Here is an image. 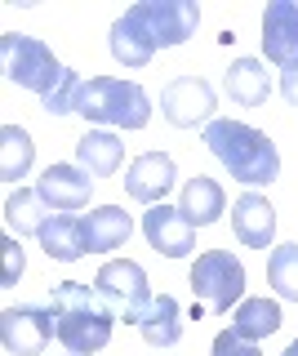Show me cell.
<instances>
[{
	"instance_id": "cell-1",
	"label": "cell",
	"mask_w": 298,
	"mask_h": 356,
	"mask_svg": "<svg viewBox=\"0 0 298 356\" xmlns=\"http://www.w3.org/2000/svg\"><path fill=\"white\" fill-rule=\"evenodd\" d=\"M201 9L192 0H142L112 22V54L125 67H147L156 49H174L196 31Z\"/></svg>"
},
{
	"instance_id": "cell-2",
	"label": "cell",
	"mask_w": 298,
	"mask_h": 356,
	"mask_svg": "<svg viewBox=\"0 0 298 356\" xmlns=\"http://www.w3.org/2000/svg\"><path fill=\"white\" fill-rule=\"evenodd\" d=\"M49 307H53V334L72 356H94L112 343V307L98 298V289L81 281H58L49 285Z\"/></svg>"
},
{
	"instance_id": "cell-3",
	"label": "cell",
	"mask_w": 298,
	"mask_h": 356,
	"mask_svg": "<svg viewBox=\"0 0 298 356\" xmlns=\"http://www.w3.org/2000/svg\"><path fill=\"white\" fill-rule=\"evenodd\" d=\"M205 143H209V152L227 165V174L240 178V183H249V187L272 183V178L281 174V152H276V143L263 129L245 125V120H209Z\"/></svg>"
},
{
	"instance_id": "cell-4",
	"label": "cell",
	"mask_w": 298,
	"mask_h": 356,
	"mask_svg": "<svg viewBox=\"0 0 298 356\" xmlns=\"http://www.w3.org/2000/svg\"><path fill=\"white\" fill-rule=\"evenodd\" d=\"M76 111H81L90 125H116V129H142L151 120V98L138 81H116V76H94V81L81 85V98H76Z\"/></svg>"
},
{
	"instance_id": "cell-5",
	"label": "cell",
	"mask_w": 298,
	"mask_h": 356,
	"mask_svg": "<svg viewBox=\"0 0 298 356\" xmlns=\"http://www.w3.org/2000/svg\"><path fill=\"white\" fill-rule=\"evenodd\" d=\"M0 63H5V81L18 89H31V94L49 98L53 89L63 85L67 67L53 58V49L36 36H18V31H5L0 36Z\"/></svg>"
},
{
	"instance_id": "cell-6",
	"label": "cell",
	"mask_w": 298,
	"mask_h": 356,
	"mask_svg": "<svg viewBox=\"0 0 298 356\" xmlns=\"http://www.w3.org/2000/svg\"><path fill=\"white\" fill-rule=\"evenodd\" d=\"M94 289H98V298L112 307V316L129 321V325H138V321L147 316L151 298H156L147 289V272H142L138 263H129V259H112V263L98 267Z\"/></svg>"
},
{
	"instance_id": "cell-7",
	"label": "cell",
	"mask_w": 298,
	"mask_h": 356,
	"mask_svg": "<svg viewBox=\"0 0 298 356\" xmlns=\"http://www.w3.org/2000/svg\"><path fill=\"white\" fill-rule=\"evenodd\" d=\"M192 294L209 312H227L231 303H240L245 298V267H240V259H231L227 250H205L192 263Z\"/></svg>"
},
{
	"instance_id": "cell-8",
	"label": "cell",
	"mask_w": 298,
	"mask_h": 356,
	"mask_svg": "<svg viewBox=\"0 0 298 356\" xmlns=\"http://www.w3.org/2000/svg\"><path fill=\"white\" fill-rule=\"evenodd\" d=\"M49 334H53V307L23 303V307L0 312V339H5L9 356H40Z\"/></svg>"
},
{
	"instance_id": "cell-9",
	"label": "cell",
	"mask_w": 298,
	"mask_h": 356,
	"mask_svg": "<svg viewBox=\"0 0 298 356\" xmlns=\"http://www.w3.org/2000/svg\"><path fill=\"white\" fill-rule=\"evenodd\" d=\"M160 111L169 125L179 129H192V125H205L214 116V89L201 76H179L160 89Z\"/></svg>"
},
{
	"instance_id": "cell-10",
	"label": "cell",
	"mask_w": 298,
	"mask_h": 356,
	"mask_svg": "<svg viewBox=\"0 0 298 356\" xmlns=\"http://www.w3.org/2000/svg\"><path fill=\"white\" fill-rule=\"evenodd\" d=\"M142 236L151 241V250H160L165 259H183L196 250V227L179 214V205H151L142 214Z\"/></svg>"
},
{
	"instance_id": "cell-11",
	"label": "cell",
	"mask_w": 298,
	"mask_h": 356,
	"mask_svg": "<svg viewBox=\"0 0 298 356\" xmlns=\"http://www.w3.org/2000/svg\"><path fill=\"white\" fill-rule=\"evenodd\" d=\"M263 54L276 67H290L298 63V5L294 0H272L267 14H263Z\"/></svg>"
},
{
	"instance_id": "cell-12",
	"label": "cell",
	"mask_w": 298,
	"mask_h": 356,
	"mask_svg": "<svg viewBox=\"0 0 298 356\" xmlns=\"http://www.w3.org/2000/svg\"><path fill=\"white\" fill-rule=\"evenodd\" d=\"M174 178H179V170H174V156L147 152V156H138V161L129 165L125 192L134 196V200H142V205H165V196L174 192Z\"/></svg>"
},
{
	"instance_id": "cell-13",
	"label": "cell",
	"mask_w": 298,
	"mask_h": 356,
	"mask_svg": "<svg viewBox=\"0 0 298 356\" xmlns=\"http://www.w3.org/2000/svg\"><path fill=\"white\" fill-rule=\"evenodd\" d=\"M90 187H94V178L85 174L81 165H49V170L40 174L36 192L45 196V205L53 214H72V209L90 205Z\"/></svg>"
},
{
	"instance_id": "cell-14",
	"label": "cell",
	"mask_w": 298,
	"mask_h": 356,
	"mask_svg": "<svg viewBox=\"0 0 298 356\" xmlns=\"http://www.w3.org/2000/svg\"><path fill=\"white\" fill-rule=\"evenodd\" d=\"M231 232H236L240 245L249 250H267L272 245V232H276V209L267 205V196L258 192H245L231 205Z\"/></svg>"
},
{
	"instance_id": "cell-15",
	"label": "cell",
	"mask_w": 298,
	"mask_h": 356,
	"mask_svg": "<svg viewBox=\"0 0 298 356\" xmlns=\"http://www.w3.org/2000/svg\"><path fill=\"white\" fill-rule=\"evenodd\" d=\"M223 205H227L223 187H218L214 178H205V174L187 178V183H183V192H179V214H183L187 222H192V227H209V222H218Z\"/></svg>"
},
{
	"instance_id": "cell-16",
	"label": "cell",
	"mask_w": 298,
	"mask_h": 356,
	"mask_svg": "<svg viewBox=\"0 0 298 356\" xmlns=\"http://www.w3.org/2000/svg\"><path fill=\"white\" fill-rule=\"evenodd\" d=\"M223 89L236 107H263L267 94H272V76L258 58H236L223 76Z\"/></svg>"
},
{
	"instance_id": "cell-17",
	"label": "cell",
	"mask_w": 298,
	"mask_h": 356,
	"mask_svg": "<svg viewBox=\"0 0 298 356\" xmlns=\"http://www.w3.org/2000/svg\"><path fill=\"white\" fill-rule=\"evenodd\" d=\"M134 222L120 205H98L85 214V241H90V254H107V250H120L129 241Z\"/></svg>"
},
{
	"instance_id": "cell-18",
	"label": "cell",
	"mask_w": 298,
	"mask_h": 356,
	"mask_svg": "<svg viewBox=\"0 0 298 356\" xmlns=\"http://www.w3.org/2000/svg\"><path fill=\"white\" fill-rule=\"evenodd\" d=\"M120 156H125V143L107 129H90L81 143H76V165H81L90 178H112Z\"/></svg>"
},
{
	"instance_id": "cell-19",
	"label": "cell",
	"mask_w": 298,
	"mask_h": 356,
	"mask_svg": "<svg viewBox=\"0 0 298 356\" xmlns=\"http://www.w3.org/2000/svg\"><path fill=\"white\" fill-rule=\"evenodd\" d=\"M40 250L58 263H76L90 241H85V218H72V214H53L45 227H40Z\"/></svg>"
},
{
	"instance_id": "cell-20",
	"label": "cell",
	"mask_w": 298,
	"mask_h": 356,
	"mask_svg": "<svg viewBox=\"0 0 298 356\" xmlns=\"http://www.w3.org/2000/svg\"><path fill=\"white\" fill-rule=\"evenodd\" d=\"M53 218V209L45 205V196L36 192V187H18V192H9L5 200V222L14 236H40V227Z\"/></svg>"
},
{
	"instance_id": "cell-21",
	"label": "cell",
	"mask_w": 298,
	"mask_h": 356,
	"mask_svg": "<svg viewBox=\"0 0 298 356\" xmlns=\"http://www.w3.org/2000/svg\"><path fill=\"white\" fill-rule=\"evenodd\" d=\"M138 330H142V339H147L151 348H174L179 334H183V307H179V298H174V294H156V298H151V307H147V316L138 321Z\"/></svg>"
},
{
	"instance_id": "cell-22",
	"label": "cell",
	"mask_w": 298,
	"mask_h": 356,
	"mask_svg": "<svg viewBox=\"0 0 298 356\" xmlns=\"http://www.w3.org/2000/svg\"><path fill=\"white\" fill-rule=\"evenodd\" d=\"M231 330H236L240 339L258 343V339H267V334L281 330V307H276L272 298H240L236 316H231Z\"/></svg>"
},
{
	"instance_id": "cell-23",
	"label": "cell",
	"mask_w": 298,
	"mask_h": 356,
	"mask_svg": "<svg viewBox=\"0 0 298 356\" xmlns=\"http://www.w3.org/2000/svg\"><path fill=\"white\" fill-rule=\"evenodd\" d=\"M31 161H36V143H31V134L23 125H5V129H0V178H9V183L27 178Z\"/></svg>"
},
{
	"instance_id": "cell-24",
	"label": "cell",
	"mask_w": 298,
	"mask_h": 356,
	"mask_svg": "<svg viewBox=\"0 0 298 356\" xmlns=\"http://www.w3.org/2000/svg\"><path fill=\"white\" fill-rule=\"evenodd\" d=\"M267 281L281 298L298 303V245H276L267 259Z\"/></svg>"
},
{
	"instance_id": "cell-25",
	"label": "cell",
	"mask_w": 298,
	"mask_h": 356,
	"mask_svg": "<svg viewBox=\"0 0 298 356\" xmlns=\"http://www.w3.org/2000/svg\"><path fill=\"white\" fill-rule=\"evenodd\" d=\"M18 276H23V250H18L14 236L0 241V285H18Z\"/></svg>"
},
{
	"instance_id": "cell-26",
	"label": "cell",
	"mask_w": 298,
	"mask_h": 356,
	"mask_svg": "<svg viewBox=\"0 0 298 356\" xmlns=\"http://www.w3.org/2000/svg\"><path fill=\"white\" fill-rule=\"evenodd\" d=\"M214 356H263V352H258V343L240 339L236 330H223V334L214 339Z\"/></svg>"
},
{
	"instance_id": "cell-27",
	"label": "cell",
	"mask_w": 298,
	"mask_h": 356,
	"mask_svg": "<svg viewBox=\"0 0 298 356\" xmlns=\"http://www.w3.org/2000/svg\"><path fill=\"white\" fill-rule=\"evenodd\" d=\"M281 94H285V98H290V103L298 107V63H294V67H290V72H285V76H281Z\"/></svg>"
},
{
	"instance_id": "cell-28",
	"label": "cell",
	"mask_w": 298,
	"mask_h": 356,
	"mask_svg": "<svg viewBox=\"0 0 298 356\" xmlns=\"http://www.w3.org/2000/svg\"><path fill=\"white\" fill-rule=\"evenodd\" d=\"M281 356H298V339H294V343H290V348H285Z\"/></svg>"
}]
</instances>
